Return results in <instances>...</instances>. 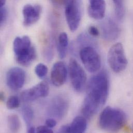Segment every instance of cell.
<instances>
[{
  "label": "cell",
  "mask_w": 133,
  "mask_h": 133,
  "mask_svg": "<svg viewBox=\"0 0 133 133\" xmlns=\"http://www.w3.org/2000/svg\"><path fill=\"white\" fill-rule=\"evenodd\" d=\"M103 38L109 42L116 40L120 34V29L116 22L108 18L103 20L100 25Z\"/></svg>",
  "instance_id": "obj_12"
},
{
  "label": "cell",
  "mask_w": 133,
  "mask_h": 133,
  "mask_svg": "<svg viewBox=\"0 0 133 133\" xmlns=\"http://www.w3.org/2000/svg\"><path fill=\"white\" fill-rule=\"evenodd\" d=\"M20 105L19 98L15 95L11 96L7 101L6 106L9 109H15L18 108Z\"/></svg>",
  "instance_id": "obj_20"
},
{
  "label": "cell",
  "mask_w": 133,
  "mask_h": 133,
  "mask_svg": "<svg viewBox=\"0 0 133 133\" xmlns=\"http://www.w3.org/2000/svg\"><path fill=\"white\" fill-rule=\"evenodd\" d=\"M59 132L60 133H69V128L68 125H65L62 126L59 130Z\"/></svg>",
  "instance_id": "obj_26"
},
{
  "label": "cell",
  "mask_w": 133,
  "mask_h": 133,
  "mask_svg": "<svg viewBox=\"0 0 133 133\" xmlns=\"http://www.w3.org/2000/svg\"><path fill=\"white\" fill-rule=\"evenodd\" d=\"M82 0H67L65 15L70 31L75 32L79 28L82 16Z\"/></svg>",
  "instance_id": "obj_4"
},
{
  "label": "cell",
  "mask_w": 133,
  "mask_h": 133,
  "mask_svg": "<svg viewBox=\"0 0 133 133\" xmlns=\"http://www.w3.org/2000/svg\"><path fill=\"white\" fill-rule=\"evenodd\" d=\"M25 80V73L23 69L19 67L10 68L6 74V83L12 90H18L22 88Z\"/></svg>",
  "instance_id": "obj_10"
},
{
  "label": "cell",
  "mask_w": 133,
  "mask_h": 133,
  "mask_svg": "<svg viewBox=\"0 0 133 133\" xmlns=\"http://www.w3.org/2000/svg\"><path fill=\"white\" fill-rule=\"evenodd\" d=\"M68 108L69 103L66 97L58 95L50 101L47 112L51 118L61 120L66 115Z\"/></svg>",
  "instance_id": "obj_8"
},
{
  "label": "cell",
  "mask_w": 133,
  "mask_h": 133,
  "mask_svg": "<svg viewBox=\"0 0 133 133\" xmlns=\"http://www.w3.org/2000/svg\"><path fill=\"white\" fill-rule=\"evenodd\" d=\"M49 93V84L47 81H43L23 91L21 94V98L24 102H31L39 98L45 97Z\"/></svg>",
  "instance_id": "obj_9"
},
{
  "label": "cell",
  "mask_w": 133,
  "mask_h": 133,
  "mask_svg": "<svg viewBox=\"0 0 133 133\" xmlns=\"http://www.w3.org/2000/svg\"><path fill=\"white\" fill-rule=\"evenodd\" d=\"M42 13V7L39 4H28L22 9L23 25L25 26H31L36 23L40 19Z\"/></svg>",
  "instance_id": "obj_11"
},
{
  "label": "cell",
  "mask_w": 133,
  "mask_h": 133,
  "mask_svg": "<svg viewBox=\"0 0 133 133\" xmlns=\"http://www.w3.org/2000/svg\"><path fill=\"white\" fill-rule=\"evenodd\" d=\"M6 0H0V4H1V7L4 6L5 3H6Z\"/></svg>",
  "instance_id": "obj_29"
},
{
  "label": "cell",
  "mask_w": 133,
  "mask_h": 133,
  "mask_svg": "<svg viewBox=\"0 0 133 133\" xmlns=\"http://www.w3.org/2000/svg\"><path fill=\"white\" fill-rule=\"evenodd\" d=\"M88 33L91 36L93 37H97L99 36L100 32L98 29L94 25H91L88 29Z\"/></svg>",
  "instance_id": "obj_23"
},
{
  "label": "cell",
  "mask_w": 133,
  "mask_h": 133,
  "mask_svg": "<svg viewBox=\"0 0 133 133\" xmlns=\"http://www.w3.org/2000/svg\"><path fill=\"white\" fill-rule=\"evenodd\" d=\"M68 128L69 133H84L87 128V119L84 117L77 116L68 125Z\"/></svg>",
  "instance_id": "obj_15"
},
{
  "label": "cell",
  "mask_w": 133,
  "mask_h": 133,
  "mask_svg": "<svg viewBox=\"0 0 133 133\" xmlns=\"http://www.w3.org/2000/svg\"><path fill=\"white\" fill-rule=\"evenodd\" d=\"M109 88V79L106 71H102L91 78L81 108L83 117L91 119L103 107L108 98Z\"/></svg>",
  "instance_id": "obj_1"
},
{
  "label": "cell",
  "mask_w": 133,
  "mask_h": 133,
  "mask_svg": "<svg viewBox=\"0 0 133 133\" xmlns=\"http://www.w3.org/2000/svg\"><path fill=\"white\" fill-rule=\"evenodd\" d=\"M69 73L70 82L75 91L81 92L87 83V75L81 65L74 59H70L69 62Z\"/></svg>",
  "instance_id": "obj_7"
},
{
  "label": "cell",
  "mask_w": 133,
  "mask_h": 133,
  "mask_svg": "<svg viewBox=\"0 0 133 133\" xmlns=\"http://www.w3.org/2000/svg\"><path fill=\"white\" fill-rule=\"evenodd\" d=\"M13 50L18 64L22 66L30 65L36 58V51L30 37L26 35L18 36L13 42Z\"/></svg>",
  "instance_id": "obj_3"
},
{
  "label": "cell",
  "mask_w": 133,
  "mask_h": 133,
  "mask_svg": "<svg viewBox=\"0 0 133 133\" xmlns=\"http://www.w3.org/2000/svg\"><path fill=\"white\" fill-rule=\"evenodd\" d=\"M79 56L89 72L94 73L99 70L101 66V59L94 47L88 46L82 48L79 51Z\"/></svg>",
  "instance_id": "obj_6"
},
{
  "label": "cell",
  "mask_w": 133,
  "mask_h": 133,
  "mask_svg": "<svg viewBox=\"0 0 133 133\" xmlns=\"http://www.w3.org/2000/svg\"><path fill=\"white\" fill-rule=\"evenodd\" d=\"M68 46V37L66 32H62L59 36L57 50L58 55L61 59L65 58Z\"/></svg>",
  "instance_id": "obj_16"
},
{
  "label": "cell",
  "mask_w": 133,
  "mask_h": 133,
  "mask_svg": "<svg viewBox=\"0 0 133 133\" xmlns=\"http://www.w3.org/2000/svg\"><path fill=\"white\" fill-rule=\"evenodd\" d=\"M5 94L3 92H1L0 93V99L1 102H4L5 101Z\"/></svg>",
  "instance_id": "obj_28"
},
{
  "label": "cell",
  "mask_w": 133,
  "mask_h": 133,
  "mask_svg": "<svg viewBox=\"0 0 133 133\" xmlns=\"http://www.w3.org/2000/svg\"><path fill=\"white\" fill-rule=\"evenodd\" d=\"M27 132L28 133H34L36 132V129L34 127L31 125L28 128H27Z\"/></svg>",
  "instance_id": "obj_27"
},
{
  "label": "cell",
  "mask_w": 133,
  "mask_h": 133,
  "mask_svg": "<svg viewBox=\"0 0 133 133\" xmlns=\"http://www.w3.org/2000/svg\"></svg>",
  "instance_id": "obj_30"
},
{
  "label": "cell",
  "mask_w": 133,
  "mask_h": 133,
  "mask_svg": "<svg viewBox=\"0 0 133 133\" xmlns=\"http://www.w3.org/2000/svg\"><path fill=\"white\" fill-rule=\"evenodd\" d=\"M21 114L27 128L32 125V122L34 118V112L32 108L26 105L23 106L21 109Z\"/></svg>",
  "instance_id": "obj_18"
},
{
  "label": "cell",
  "mask_w": 133,
  "mask_h": 133,
  "mask_svg": "<svg viewBox=\"0 0 133 133\" xmlns=\"http://www.w3.org/2000/svg\"><path fill=\"white\" fill-rule=\"evenodd\" d=\"M105 0H89L88 12L89 16L95 20L104 18L106 12Z\"/></svg>",
  "instance_id": "obj_14"
},
{
  "label": "cell",
  "mask_w": 133,
  "mask_h": 133,
  "mask_svg": "<svg viewBox=\"0 0 133 133\" xmlns=\"http://www.w3.org/2000/svg\"><path fill=\"white\" fill-rule=\"evenodd\" d=\"M36 133H52L53 131L46 125H41L37 128Z\"/></svg>",
  "instance_id": "obj_24"
},
{
  "label": "cell",
  "mask_w": 133,
  "mask_h": 133,
  "mask_svg": "<svg viewBox=\"0 0 133 133\" xmlns=\"http://www.w3.org/2000/svg\"><path fill=\"white\" fill-rule=\"evenodd\" d=\"M67 68L66 65L63 62H57L51 69L50 78L52 84L56 87H61L66 81Z\"/></svg>",
  "instance_id": "obj_13"
},
{
  "label": "cell",
  "mask_w": 133,
  "mask_h": 133,
  "mask_svg": "<svg viewBox=\"0 0 133 133\" xmlns=\"http://www.w3.org/2000/svg\"><path fill=\"white\" fill-rule=\"evenodd\" d=\"M45 124L46 126L49 127L50 129L55 128L57 124V122L56 119L54 118H50L47 119L45 121Z\"/></svg>",
  "instance_id": "obj_25"
},
{
  "label": "cell",
  "mask_w": 133,
  "mask_h": 133,
  "mask_svg": "<svg viewBox=\"0 0 133 133\" xmlns=\"http://www.w3.org/2000/svg\"><path fill=\"white\" fill-rule=\"evenodd\" d=\"M48 71V67L43 63L38 64L35 68V74L40 78H44L47 75Z\"/></svg>",
  "instance_id": "obj_21"
},
{
  "label": "cell",
  "mask_w": 133,
  "mask_h": 133,
  "mask_svg": "<svg viewBox=\"0 0 133 133\" xmlns=\"http://www.w3.org/2000/svg\"><path fill=\"white\" fill-rule=\"evenodd\" d=\"M108 62L111 69L116 73L121 72L125 69L128 61L121 43H117L110 48L108 53Z\"/></svg>",
  "instance_id": "obj_5"
},
{
  "label": "cell",
  "mask_w": 133,
  "mask_h": 133,
  "mask_svg": "<svg viewBox=\"0 0 133 133\" xmlns=\"http://www.w3.org/2000/svg\"><path fill=\"white\" fill-rule=\"evenodd\" d=\"M127 117L122 110L108 106L101 113L98 125L103 130L108 132H118L126 124Z\"/></svg>",
  "instance_id": "obj_2"
},
{
  "label": "cell",
  "mask_w": 133,
  "mask_h": 133,
  "mask_svg": "<svg viewBox=\"0 0 133 133\" xmlns=\"http://www.w3.org/2000/svg\"><path fill=\"white\" fill-rule=\"evenodd\" d=\"M115 6L116 17L119 21H122L125 16L124 0H112Z\"/></svg>",
  "instance_id": "obj_19"
},
{
  "label": "cell",
  "mask_w": 133,
  "mask_h": 133,
  "mask_svg": "<svg viewBox=\"0 0 133 133\" xmlns=\"http://www.w3.org/2000/svg\"><path fill=\"white\" fill-rule=\"evenodd\" d=\"M8 16V12L7 9L4 7H1L0 10V24L3 25L7 20Z\"/></svg>",
  "instance_id": "obj_22"
},
{
  "label": "cell",
  "mask_w": 133,
  "mask_h": 133,
  "mask_svg": "<svg viewBox=\"0 0 133 133\" xmlns=\"http://www.w3.org/2000/svg\"><path fill=\"white\" fill-rule=\"evenodd\" d=\"M7 124L10 131L18 133L21 129V122L19 117L16 114H11L8 116Z\"/></svg>",
  "instance_id": "obj_17"
}]
</instances>
